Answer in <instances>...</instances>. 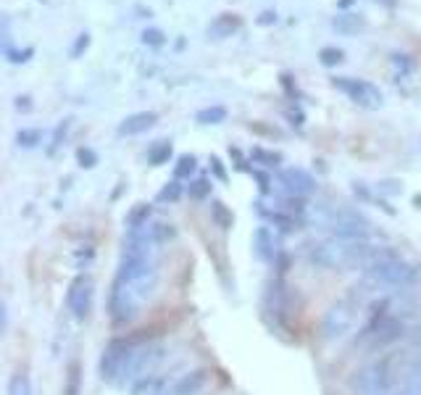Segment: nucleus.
Segmentation results:
<instances>
[{
  "label": "nucleus",
  "instance_id": "9",
  "mask_svg": "<svg viewBox=\"0 0 421 395\" xmlns=\"http://www.w3.org/2000/svg\"><path fill=\"white\" fill-rule=\"evenodd\" d=\"M276 180H279V188H282L287 195L306 198L316 190L313 174H311L308 169H303V166H284V169H279Z\"/></svg>",
  "mask_w": 421,
  "mask_h": 395
},
{
  "label": "nucleus",
  "instance_id": "11",
  "mask_svg": "<svg viewBox=\"0 0 421 395\" xmlns=\"http://www.w3.org/2000/svg\"><path fill=\"white\" fill-rule=\"evenodd\" d=\"M155 124H158V113L155 111H135L119 121L116 135L119 138H137V135H145L147 129H153Z\"/></svg>",
  "mask_w": 421,
  "mask_h": 395
},
{
  "label": "nucleus",
  "instance_id": "12",
  "mask_svg": "<svg viewBox=\"0 0 421 395\" xmlns=\"http://www.w3.org/2000/svg\"><path fill=\"white\" fill-rule=\"evenodd\" d=\"M253 253H256V258L261 261V264H271L274 267L276 256L282 253V250L276 248L274 242V232L269 230V227H258L256 232H253Z\"/></svg>",
  "mask_w": 421,
  "mask_h": 395
},
{
  "label": "nucleus",
  "instance_id": "42",
  "mask_svg": "<svg viewBox=\"0 0 421 395\" xmlns=\"http://www.w3.org/2000/svg\"><path fill=\"white\" fill-rule=\"evenodd\" d=\"M16 111H32V103H29V95H21V98H16Z\"/></svg>",
  "mask_w": 421,
  "mask_h": 395
},
{
  "label": "nucleus",
  "instance_id": "30",
  "mask_svg": "<svg viewBox=\"0 0 421 395\" xmlns=\"http://www.w3.org/2000/svg\"><path fill=\"white\" fill-rule=\"evenodd\" d=\"M345 53L340 48H321L318 51V61L324 63V66H337V63H343Z\"/></svg>",
  "mask_w": 421,
  "mask_h": 395
},
{
  "label": "nucleus",
  "instance_id": "2",
  "mask_svg": "<svg viewBox=\"0 0 421 395\" xmlns=\"http://www.w3.org/2000/svg\"><path fill=\"white\" fill-rule=\"evenodd\" d=\"M405 337V319L397 314L393 306V298H379L371 303L369 319L366 324L358 329L355 345H361L363 351H385L393 343Z\"/></svg>",
  "mask_w": 421,
  "mask_h": 395
},
{
  "label": "nucleus",
  "instance_id": "38",
  "mask_svg": "<svg viewBox=\"0 0 421 395\" xmlns=\"http://www.w3.org/2000/svg\"><path fill=\"white\" fill-rule=\"evenodd\" d=\"M253 177L258 180V188H261V193H264V195H269V193H271V188H269V185H271L269 174H264L261 169H253Z\"/></svg>",
  "mask_w": 421,
  "mask_h": 395
},
{
  "label": "nucleus",
  "instance_id": "32",
  "mask_svg": "<svg viewBox=\"0 0 421 395\" xmlns=\"http://www.w3.org/2000/svg\"><path fill=\"white\" fill-rule=\"evenodd\" d=\"M77 163L82 166V169H95V166H98V153H95L93 148H79Z\"/></svg>",
  "mask_w": 421,
  "mask_h": 395
},
{
  "label": "nucleus",
  "instance_id": "7",
  "mask_svg": "<svg viewBox=\"0 0 421 395\" xmlns=\"http://www.w3.org/2000/svg\"><path fill=\"white\" fill-rule=\"evenodd\" d=\"M66 311H69L74 322H87L93 314V303H95V282L87 272H79L77 277H71L69 287H66Z\"/></svg>",
  "mask_w": 421,
  "mask_h": 395
},
{
  "label": "nucleus",
  "instance_id": "19",
  "mask_svg": "<svg viewBox=\"0 0 421 395\" xmlns=\"http://www.w3.org/2000/svg\"><path fill=\"white\" fill-rule=\"evenodd\" d=\"M172 155H174L172 140H158V143H153V145L147 148V163L150 166H164V163H169Z\"/></svg>",
  "mask_w": 421,
  "mask_h": 395
},
{
  "label": "nucleus",
  "instance_id": "21",
  "mask_svg": "<svg viewBox=\"0 0 421 395\" xmlns=\"http://www.w3.org/2000/svg\"><path fill=\"white\" fill-rule=\"evenodd\" d=\"M63 395H82V366H79V361H69V366H66Z\"/></svg>",
  "mask_w": 421,
  "mask_h": 395
},
{
  "label": "nucleus",
  "instance_id": "36",
  "mask_svg": "<svg viewBox=\"0 0 421 395\" xmlns=\"http://www.w3.org/2000/svg\"><path fill=\"white\" fill-rule=\"evenodd\" d=\"M229 158H234V166H237L240 172H253V169L248 166V161H245V155H242L240 148H232V145H229Z\"/></svg>",
  "mask_w": 421,
  "mask_h": 395
},
{
  "label": "nucleus",
  "instance_id": "3",
  "mask_svg": "<svg viewBox=\"0 0 421 395\" xmlns=\"http://www.w3.org/2000/svg\"><path fill=\"white\" fill-rule=\"evenodd\" d=\"M363 303L355 298V295H345V298H337L321 317V324H318V335L327 345H340L343 340L355 332V324H358V314H361Z\"/></svg>",
  "mask_w": 421,
  "mask_h": 395
},
{
  "label": "nucleus",
  "instance_id": "1",
  "mask_svg": "<svg viewBox=\"0 0 421 395\" xmlns=\"http://www.w3.org/2000/svg\"><path fill=\"white\" fill-rule=\"evenodd\" d=\"M158 242L150 227L127 232L121 245L119 267L108 292V317L116 327H127L140 317V309L158 287Z\"/></svg>",
  "mask_w": 421,
  "mask_h": 395
},
{
  "label": "nucleus",
  "instance_id": "8",
  "mask_svg": "<svg viewBox=\"0 0 421 395\" xmlns=\"http://www.w3.org/2000/svg\"><path fill=\"white\" fill-rule=\"evenodd\" d=\"M332 87L348 95L353 103H358L361 108H369V111H374V108H379V106L385 103V95H382V90H379L377 85H371L369 79L335 77L332 79Z\"/></svg>",
  "mask_w": 421,
  "mask_h": 395
},
{
  "label": "nucleus",
  "instance_id": "43",
  "mask_svg": "<svg viewBox=\"0 0 421 395\" xmlns=\"http://www.w3.org/2000/svg\"><path fill=\"white\" fill-rule=\"evenodd\" d=\"M274 21H276V14H274V11H264V14L258 16V24H264V26H266V24H274Z\"/></svg>",
  "mask_w": 421,
  "mask_h": 395
},
{
  "label": "nucleus",
  "instance_id": "23",
  "mask_svg": "<svg viewBox=\"0 0 421 395\" xmlns=\"http://www.w3.org/2000/svg\"><path fill=\"white\" fill-rule=\"evenodd\" d=\"M150 232H153V240L158 242V248H161L166 242L177 240L180 230H177V224H172V222H153L150 224Z\"/></svg>",
  "mask_w": 421,
  "mask_h": 395
},
{
  "label": "nucleus",
  "instance_id": "4",
  "mask_svg": "<svg viewBox=\"0 0 421 395\" xmlns=\"http://www.w3.org/2000/svg\"><path fill=\"white\" fill-rule=\"evenodd\" d=\"M400 385L395 371V356H379L363 364L361 369L350 377L353 395H385Z\"/></svg>",
  "mask_w": 421,
  "mask_h": 395
},
{
  "label": "nucleus",
  "instance_id": "18",
  "mask_svg": "<svg viewBox=\"0 0 421 395\" xmlns=\"http://www.w3.org/2000/svg\"><path fill=\"white\" fill-rule=\"evenodd\" d=\"M261 214L266 216L269 222L274 224V230H279V232H295V230L301 227V219L293 214H287V211H264V208H261Z\"/></svg>",
  "mask_w": 421,
  "mask_h": 395
},
{
  "label": "nucleus",
  "instance_id": "39",
  "mask_svg": "<svg viewBox=\"0 0 421 395\" xmlns=\"http://www.w3.org/2000/svg\"><path fill=\"white\" fill-rule=\"evenodd\" d=\"M393 63H395V69H400V74H408L411 71V61H408V56H400V53H395L393 56Z\"/></svg>",
  "mask_w": 421,
  "mask_h": 395
},
{
  "label": "nucleus",
  "instance_id": "26",
  "mask_svg": "<svg viewBox=\"0 0 421 395\" xmlns=\"http://www.w3.org/2000/svg\"><path fill=\"white\" fill-rule=\"evenodd\" d=\"M187 190H184V185H182L180 180H172V182H166L164 188L158 190V195H155V203H177L182 195H184Z\"/></svg>",
  "mask_w": 421,
  "mask_h": 395
},
{
  "label": "nucleus",
  "instance_id": "33",
  "mask_svg": "<svg viewBox=\"0 0 421 395\" xmlns=\"http://www.w3.org/2000/svg\"><path fill=\"white\" fill-rule=\"evenodd\" d=\"M74 261H77L79 269H87L95 261V248H93V245H82V248H77V253H74Z\"/></svg>",
  "mask_w": 421,
  "mask_h": 395
},
{
  "label": "nucleus",
  "instance_id": "40",
  "mask_svg": "<svg viewBox=\"0 0 421 395\" xmlns=\"http://www.w3.org/2000/svg\"><path fill=\"white\" fill-rule=\"evenodd\" d=\"M87 45H90V35H87V32H82V35L77 37V43H74V48H71V56L77 58L79 53L87 51Z\"/></svg>",
  "mask_w": 421,
  "mask_h": 395
},
{
  "label": "nucleus",
  "instance_id": "25",
  "mask_svg": "<svg viewBox=\"0 0 421 395\" xmlns=\"http://www.w3.org/2000/svg\"><path fill=\"white\" fill-rule=\"evenodd\" d=\"M211 190H214V180L211 177H198V180H189L187 198L189 200H208Z\"/></svg>",
  "mask_w": 421,
  "mask_h": 395
},
{
  "label": "nucleus",
  "instance_id": "16",
  "mask_svg": "<svg viewBox=\"0 0 421 395\" xmlns=\"http://www.w3.org/2000/svg\"><path fill=\"white\" fill-rule=\"evenodd\" d=\"M332 29L348 37L358 35V32L366 29V19H363L361 14H337V16L332 19Z\"/></svg>",
  "mask_w": 421,
  "mask_h": 395
},
{
  "label": "nucleus",
  "instance_id": "45",
  "mask_svg": "<svg viewBox=\"0 0 421 395\" xmlns=\"http://www.w3.org/2000/svg\"><path fill=\"white\" fill-rule=\"evenodd\" d=\"M413 206L421 208V195H413Z\"/></svg>",
  "mask_w": 421,
  "mask_h": 395
},
{
  "label": "nucleus",
  "instance_id": "31",
  "mask_svg": "<svg viewBox=\"0 0 421 395\" xmlns=\"http://www.w3.org/2000/svg\"><path fill=\"white\" fill-rule=\"evenodd\" d=\"M69 127H71V119H63V121L58 124V127H56V132H53V140H51V150H48L51 155L56 153L61 143L66 140V132H69Z\"/></svg>",
  "mask_w": 421,
  "mask_h": 395
},
{
  "label": "nucleus",
  "instance_id": "37",
  "mask_svg": "<svg viewBox=\"0 0 421 395\" xmlns=\"http://www.w3.org/2000/svg\"><path fill=\"white\" fill-rule=\"evenodd\" d=\"M211 172L216 174V180L227 182V169H224V163H222L219 155H211Z\"/></svg>",
  "mask_w": 421,
  "mask_h": 395
},
{
  "label": "nucleus",
  "instance_id": "13",
  "mask_svg": "<svg viewBox=\"0 0 421 395\" xmlns=\"http://www.w3.org/2000/svg\"><path fill=\"white\" fill-rule=\"evenodd\" d=\"M242 26V19L237 14H222V16H216L211 24H208L206 35L211 40H227V37H232L240 32Z\"/></svg>",
  "mask_w": 421,
  "mask_h": 395
},
{
  "label": "nucleus",
  "instance_id": "41",
  "mask_svg": "<svg viewBox=\"0 0 421 395\" xmlns=\"http://www.w3.org/2000/svg\"><path fill=\"white\" fill-rule=\"evenodd\" d=\"M250 129H253V132H261V135H271V138H279V129L264 127V124H256V121L250 124Z\"/></svg>",
  "mask_w": 421,
  "mask_h": 395
},
{
  "label": "nucleus",
  "instance_id": "44",
  "mask_svg": "<svg viewBox=\"0 0 421 395\" xmlns=\"http://www.w3.org/2000/svg\"><path fill=\"white\" fill-rule=\"evenodd\" d=\"M377 3H382V6H387V9H395L397 0H377Z\"/></svg>",
  "mask_w": 421,
  "mask_h": 395
},
{
  "label": "nucleus",
  "instance_id": "15",
  "mask_svg": "<svg viewBox=\"0 0 421 395\" xmlns=\"http://www.w3.org/2000/svg\"><path fill=\"white\" fill-rule=\"evenodd\" d=\"M150 219H153V206L150 203H137L132 206V211L127 214L124 224H127V232H137V230H147L150 227Z\"/></svg>",
  "mask_w": 421,
  "mask_h": 395
},
{
  "label": "nucleus",
  "instance_id": "29",
  "mask_svg": "<svg viewBox=\"0 0 421 395\" xmlns=\"http://www.w3.org/2000/svg\"><path fill=\"white\" fill-rule=\"evenodd\" d=\"M403 395H421V361L405 369L403 377Z\"/></svg>",
  "mask_w": 421,
  "mask_h": 395
},
{
  "label": "nucleus",
  "instance_id": "24",
  "mask_svg": "<svg viewBox=\"0 0 421 395\" xmlns=\"http://www.w3.org/2000/svg\"><path fill=\"white\" fill-rule=\"evenodd\" d=\"M195 172H198V158L192 153H182L174 163V180H189Z\"/></svg>",
  "mask_w": 421,
  "mask_h": 395
},
{
  "label": "nucleus",
  "instance_id": "28",
  "mask_svg": "<svg viewBox=\"0 0 421 395\" xmlns=\"http://www.w3.org/2000/svg\"><path fill=\"white\" fill-rule=\"evenodd\" d=\"M195 121L203 124V127L222 124V121H227V108H224V106H208V108H200V111L195 113Z\"/></svg>",
  "mask_w": 421,
  "mask_h": 395
},
{
  "label": "nucleus",
  "instance_id": "20",
  "mask_svg": "<svg viewBox=\"0 0 421 395\" xmlns=\"http://www.w3.org/2000/svg\"><path fill=\"white\" fill-rule=\"evenodd\" d=\"M211 219H214V224L219 230H224V232L234 227V214L227 208V203L216 200V198H211Z\"/></svg>",
  "mask_w": 421,
  "mask_h": 395
},
{
  "label": "nucleus",
  "instance_id": "17",
  "mask_svg": "<svg viewBox=\"0 0 421 395\" xmlns=\"http://www.w3.org/2000/svg\"><path fill=\"white\" fill-rule=\"evenodd\" d=\"M250 161L258 163V166H264V169H282L284 155L279 153V150H269V148L256 145L250 150Z\"/></svg>",
  "mask_w": 421,
  "mask_h": 395
},
{
  "label": "nucleus",
  "instance_id": "10",
  "mask_svg": "<svg viewBox=\"0 0 421 395\" xmlns=\"http://www.w3.org/2000/svg\"><path fill=\"white\" fill-rule=\"evenodd\" d=\"M208 379H211V371L203 369V366L200 369H189L169 385V395H200L206 390Z\"/></svg>",
  "mask_w": 421,
  "mask_h": 395
},
{
  "label": "nucleus",
  "instance_id": "27",
  "mask_svg": "<svg viewBox=\"0 0 421 395\" xmlns=\"http://www.w3.org/2000/svg\"><path fill=\"white\" fill-rule=\"evenodd\" d=\"M43 140H45L43 129H35V127L29 129V127H26V129H19V132H16V145L24 148V150H35V148L40 145Z\"/></svg>",
  "mask_w": 421,
  "mask_h": 395
},
{
  "label": "nucleus",
  "instance_id": "6",
  "mask_svg": "<svg viewBox=\"0 0 421 395\" xmlns=\"http://www.w3.org/2000/svg\"><path fill=\"white\" fill-rule=\"evenodd\" d=\"M132 348H135V337H113V340L105 343L103 353H100V361H98V374H100V379H103L105 385L121 387L129 356H132Z\"/></svg>",
  "mask_w": 421,
  "mask_h": 395
},
{
  "label": "nucleus",
  "instance_id": "34",
  "mask_svg": "<svg viewBox=\"0 0 421 395\" xmlns=\"http://www.w3.org/2000/svg\"><path fill=\"white\" fill-rule=\"evenodd\" d=\"M377 190L382 193V195H400V193H403V182H397V180H382L377 185Z\"/></svg>",
  "mask_w": 421,
  "mask_h": 395
},
{
  "label": "nucleus",
  "instance_id": "5",
  "mask_svg": "<svg viewBox=\"0 0 421 395\" xmlns=\"http://www.w3.org/2000/svg\"><path fill=\"white\" fill-rule=\"evenodd\" d=\"M366 282L374 287H408L416 279V269L390 250H379L377 258L363 269Z\"/></svg>",
  "mask_w": 421,
  "mask_h": 395
},
{
  "label": "nucleus",
  "instance_id": "14",
  "mask_svg": "<svg viewBox=\"0 0 421 395\" xmlns=\"http://www.w3.org/2000/svg\"><path fill=\"white\" fill-rule=\"evenodd\" d=\"M129 395H169V385L161 374H142L129 385Z\"/></svg>",
  "mask_w": 421,
  "mask_h": 395
},
{
  "label": "nucleus",
  "instance_id": "22",
  "mask_svg": "<svg viewBox=\"0 0 421 395\" xmlns=\"http://www.w3.org/2000/svg\"><path fill=\"white\" fill-rule=\"evenodd\" d=\"M6 395H35L32 379L26 377L24 371H16V374H11L9 382H6Z\"/></svg>",
  "mask_w": 421,
  "mask_h": 395
},
{
  "label": "nucleus",
  "instance_id": "35",
  "mask_svg": "<svg viewBox=\"0 0 421 395\" xmlns=\"http://www.w3.org/2000/svg\"><path fill=\"white\" fill-rule=\"evenodd\" d=\"M142 43L158 48V45L166 43V37H164V32H161V29H145V32H142Z\"/></svg>",
  "mask_w": 421,
  "mask_h": 395
}]
</instances>
